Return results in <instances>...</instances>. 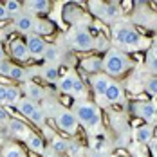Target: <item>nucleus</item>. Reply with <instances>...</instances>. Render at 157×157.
Segmentation results:
<instances>
[{
  "label": "nucleus",
  "mask_w": 157,
  "mask_h": 157,
  "mask_svg": "<svg viewBox=\"0 0 157 157\" xmlns=\"http://www.w3.org/2000/svg\"><path fill=\"white\" fill-rule=\"evenodd\" d=\"M11 54H13V58H16V60L25 62V60L29 58V51H27L25 42H22V40H13V42H11Z\"/></svg>",
  "instance_id": "4468645a"
},
{
  "label": "nucleus",
  "mask_w": 157,
  "mask_h": 157,
  "mask_svg": "<svg viewBox=\"0 0 157 157\" xmlns=\"http://www.w3.org/2000/svg\"><path fill=\"white\" fill-rule=\"evenodd\" d=\"M132 69V62L121 49H109L105 58H103V71L107 76L112 78H121Z\"/></svg>",
  "instance_id": "f03ea898"
},
{
  "label": "nucleus",
  "mask_w": 157,
  "mask_h": 157,
  "mask_svg": "<svg viewBox=\"0 0 157 157\" xmlns=\"http://www.w3.org/2000/svg\"><path fill=\"white\" fill-rule=\"evenodd\" d=\"M34 25H36V18L33 15H18L15 20V27L22 33H27V34H33L34 33Z\"/></svg>",
  "instance_id": "9d476101"
},
{
  "label": "nucleus",
  "mask_w": 157,
  "mask_h": 157,
  "mask_svg": "<svg viewBox=\"0 0 157 157\" xmlns=\"http://www.w3.org/2000/svg\"><path fill=\"white\" fill-rule=\"evenodd\" d=\"M2 157H25V154L18 144L11 143V144H6L2 148Z\"/></svg>",
  "instance_id": "412c9836"
},
{
  "label": "nucleus",
  "mask_w": 157,
  "mask_h": 157,
  "mask_svg": "<svg viewBox=\"0 0 157 157\" xmlns=\"http://www.w3.org/2000/svg\"><path fill=\"white\" fill-rule=\"evenodd\" d=\"M148 51H150V52H152L154 56H157V42H154V44L150 45V49H148Z\"/></svg>",
  "instance_id": "58836bf2"
},
{
  "label": "nucleus",
  "mask_w": 157,
  "mask_h": 157,
  "mask_svg": "<svg viewBox=\"0 0 157 157\" xmlns=\"http://www.w3.org/2000/svg\"><path fill=\"white\" fill-rule=\"evenodd\" d=\"M78 76L72 72H69V74H65L62 78L58 79V87H60V90L65 92V94H72V89H74V85H76V81H78Z\"/></svg>",
  "instance_id": "dca6fc26"
},
{
  "label": "nucleus",
  "mask_w": 157,
  "mask_h": 157,
  "mask_svg": "<svg viewBox=\"0 0 157 157\" xmlns=\"http://www.w3.org/2000/svg\"><path fill=\"white\" fill-rule=\"evenodd\" d=\"M81 67L87 71V72H92V74H99L103 71V58H98V56H90V58H85L81 62Z\"/></svg>",
  "instance_id": "2eb2a0df"
},
{
  "label": "nucleus",
  "mask_w": 157,
  "mask_h": 157,
  "mask_svg": "<svg viewBox=\"0 0 157 157\" xmlns=\"http://www.w3.org/2000/svg\"><path fill=\"white\" fill-rule=\"evenodd\" d=\"M134 137L139 144H148V143L154 139V125L150 123H144V125L137 126L136 132H134Z\"/></svg>",
  "instance_id": "9b49d317"
},
{
  "label": "nucleus",
  "mask_w": 157,
  "mask_h": 157,
  "mask_svg": "<svg viewBox=\"0 0 157 157\" xmlns=\"http://www.w3.org/2000/svg\"><path fill=\"white\" fill-rule=\"evenodd\" d=\"M148 150H150V155L157 157V137H154L152 141L148 143Z\"/></svg>",
  "instance_id": "c9c22d12"
},
{
  "label": "nucleus",
  "mask_w": 157,
  "mask_h": 157,
  "mask_svg": "<svg viewBox=\"0 0 157 157\" xmlns=\"http://www.w3.org/2000/svg\"><path fill=\"white\" fill-rule=\"evenodd\" d=\"M105 7H107V4H101V2H92L90 4V11L98 18H103V20H105Z\"/></svg>",
  "instance_id": "7c9ffc66"
},
{
  "label": "nucleus",
  "mask_w": 157,
  "mask_h": 157,
  "mask_svg": "<svg viewBox=\"0 0 157 157\" xmlns=\"http://www.w3.org/2000/svg\"><path fill=\"white\" fill-rule=\"evenodd\" d=\"M52 31V25L47 24L45 20H36V25H34V33L33 34H49Z\"/></svg>",
  "instance_id": "cd10ccee"
},
{
  "label": "nucleus",
  "mask_w": 157,
  "mask_h": 157,
  "mask_svg": "<svg viewBox=\"0 0 157 157\" xmlns=\"http://www.w3.org/2000/svg\"><path fill=\"white\" fill-rule=\"evenodd\" d=\"M90 157H105V155H103L101 152H92V154H90Z\"/></svg>",
  "instance_id": "a19ab883"
},
{
  "label": "nucleus",
  "mask_w": 157,
  "mask_h": 157,
  "mask_svg": "<svg viewBox=\"0 0 157 157\" xmlns=\"http://www.w3.org/2000/svg\"><path fill=\"white\" fill-rule=\"evenodd\" d=\"M110 81H112V79H110L107 74H94V76L90 78V87H92V90H94L98 96H103L107 92V89H109Z\"/></svg>",
  "instance_id": "f8f14e48"
},
{
  "label": "nucleus",
  "mask_w": 157,
  "mask_h": 157,
  "mask_svg": "<svg viewBox=\"0 0 157 157\" xmlns=\"http://www.w3.org/2000/svg\"><path fill=\"white\" fill-rule=\"evenodd\" d=\"M44 58L49 62V65H52L54 62H58L60 60V49L56 47V45H49L45 47V52H44Z\"/></svg>",
  "instance_id": "5701e85b"
},
{
  "label": "nucleus",
  "mask_w": 157,
  "mask_h": 157,
  "mask_svg": "<svg viewBox=\"0 0 157 157\" xmlns=\"http://www.w3.org/2000/svg\"><path fill=\"white\" fill-rule=\"evenodd\" d=\"M9 78L15 79V81H22V83H25V81H27V72H25L22 67H18V65H13L11 72H9Z\"/></svg>",
  "instance_id": "a878e982"
},
{
  "label": "nucleus",
  "mask_w": 157,
  "mask_h": 157,
  "mask_svg": "<svg viewBox=\"0 0 157 157\" xmlns=\"http://www.w3.org/2000/svg\"><path fill=\"white\" fill-rule=\"evenodd\" d=\"M7 130H9V134H11L13 137H16V139H27L33 134V132H29L27 125H25L24 121H20V119H9Z\"/></svg>",
  "instance_id": "6e6552de"
},
{
  "label": "nucleus",
  "mask_w": 157,
  "mask_h": 157,
  "mask_svg": "<svg viewBox=\"0 0 157 157\" xmlns=\"http://www.w3.org/2000/svg\"><path fill=\"white\" fill-rule=\"evenodd\" d=\"M20 89L18 87H7V98H6V105H18L20 101Z\"/></svg>",
  "instance_id": "393cba45"
},
{
  "label": "nucleus",
  "mask_w": 157,
  "mask_h": 157,
  "mask_svg": "<svg viewBox=\"0 0 157 157\" xmlns=\"http://www.w3.org/2000/svg\"><path fill=\"white\" fill-rule=\"evenodd\" d=\"M54 123L56 126L65 132V134H69V136H74L76 132H78V119H76V116H74V112L72 110H67V109H60L56 112V116H54Z\"/></svg>",
  "instance_id": "39448f33"
},
{
  "label": "nucleus",
  "mask_w": 157,
  "mask_h": 157,
  "mask_svg": "<svg viewBox=\"0 0 157 157\" xmlns=\"http://www.w3.org/2000/svg\"><path fill=\"white\" fill-rule=\"evenodd\" d=\"M51 148H52V152H56V154H65V152L69 150V141H65L62 137H52Z\"/></svg>",
  "instance_id": "b1692460"
},
{
  "label": "nucleus",
  "mask_w": 157,
  "mask_h": 157,
  "mask_svg": "<svg viewBox=\"0 0 157 157\" xmlns=\"http://www.w3.org/2000/svg\"><path fill=\"white\" fill-rule=\"evenodd\" d=\"M112 42L123 49H141L144 45L143 36L128 22H117L112 25Z\"/></svg>",
  "instance_id": "f257e3e1"
},
{
  "label": "nucleus",
  "mask_w": 157,
  "mask_h": 157,
  "mask_svg": "<svg viewBox=\"0 0 157 157\" xmlns=\"http://www.w3.org/2000/svg\"><path fill=\"white\" fill-rule=\"evenodd\" d=\"M69 44H71V47L78 49V51H92L94 38L85 27H74L69 34Z\"/></svg>",
  "instance_id": "20e7f679"
},
{
  "label": "nucleus",
  "mask_w": 157,
  "mask_h": 157,
  "mask_svg": "<svg viewBox=\"0 0 157 157\" xmlns=\"http://www.w3.org/2000/svg\"><path fill=\"white\" fill-rule=\"evenodd\" d=\"M103 98L107 99V103H123V101H125V90H123V87H121L119 83L110 81L109 89H107V92L103 94Z\"/></svg>",
  "instance_id": "1a4fd4ad"
},
{
  "label": "nucleus",
  "mask_w": 157,
  "mask_h": 157,
  "mask_svg": "<svg viewBox=\"0 0 157 157\" xmlns=\"http://www.w3.org/2000/svg\"><path fill=\"white\" fill-rule=\"evenodd\" d=\"M130 112H132L136 117L148 121L150 125H155V121H157V103H154V101L132 103V105H130Z\"/></svg>",
  "instance_id": "423d86ee"
},
{
  "label": "nucleus",
  "mask_w": 157,
  "mask_h": 157,
  "mask_svg": "<svg viewBox=\"0 0 157 157\" xmlns=\"http://www.w3.org/2000/svg\"><path fill=\"white\" fill-rule=\"evenodd\" d=\"M29 119H31L36 126H44V123H45V112H44V109H40V107H38L36 112L33 114Z\"/></svg>",
  "instance_id": "c756f323"
},
{
  "label": "nucleus",
  "mask_w": 157,
  "mask_h": 157,
  "mask_svg": "<svg viewBox=\"0 0 157 157\" xmlns=\"http://www.w3.org/2000/svg\"><path fill=\"white\" fill-rule=\"evenodd\" d=\"M9 119H11V117H9V112L6 110V107L0 105V125H7Z\"/></svg>",
  "instance_id": "f704fd0d"
},
{
  "label": "nucleus",
  "mask_w": 157,
  "mask_h": 157,
  "mask_svg": "<svg viewBox=\"0 0 157 157\" xmlns=\"http://www.w3.org/2000/svg\"><path fill=\"white\" fill-rule=\"evenodd\" d=\"M74 98H81V96H85V85H83V81L78 79L76 81V85H74V89H72V94Z\"/></svg>",
  "instance_id": "473e14b6"
},
{
  "label": "nucleus",
  "mask_w": 157,
  "mask_h": 157,
  "mask_svg": "<svg viewBox=\"0 0 157 157\" xmlns=\"http://www.w3.org/2000/svg\"><path fill=\"white\" fill-rule=\"evenodd\" d=\"M4 60H6V52H4V49L0 47V63L4 62Z\"/></svg>",
  "instance_id": "ea45409f"
},
{
  "label": "nucleus",
  "mask_w": 157,
  "mask_h": 157,
  "mask_svg": "<svg viewBox=\"0 0 157 157\" xmlns=\"http://www.w3.org/2000/svg\"><path fill=\"white\" fill-rule=\"evenodd\" d=\"M121 16V6L116 2H110L105 7V22H116Z\"/></svg>",
  "instance_id": "6ab92c4d"
},
{
  "label": "nucleus",
  "mask_w": 157,
  "mask_h": 157,
  "mask_svg": "<svg viewBox=\"0 0 157 157\" xmlns=\"http://www.w3.org/2000/svg\"><path fill=\"white\" fill-rule=\"evenodd\" d=\"M25 7H27L29 13H47L51 9V2H47V0H31V2L25 4Z\"/></svg>",
  "instance_id": "a211bd4d"
},
{
  "label": "nucleus",
  "mask_w": 157,
  "mask_h": 157,
  "mask_svg": "<svg viewBox=\"0 0 157 157\" xmlns=\"http://www.w3.org/2000/svg\"><path fill=\"white\" fill-rule=\"evenodd\" d=\"M25 143H27L29 150H33V152H38V154H44V139H42L40 136L31 134V136L25 139Z\"/></svg>",
  "instance_id": "aec40b11"
},
{
  "label": "nucleus",
  "mask_w": 157,
  "mask_h": 157,
  "mask_svg": "<svg viewBox=\"0 0 157 157\" xmlns=\"http://www.w3.org/2000/svg\"><path fill=\"white\" fill-rule=\"evenodd\" d=\"M74 116L78 119V123L85 126L87 130H94L101 125V114L98 105L89 101V99H79L74 105Z\"/></svg>",
  "instance_id": "7ed1b4c3"
},
{
  "label": "nucleus",
  "mask_w": 157,
  "mask_h": 157,
  "mask_svg": "<svg viewBox=\"0 0 157 157\" xmlns=\"http://www.w3.org/2000/svg\"><path fill=\"white\" fill-rule=\"evenodd\" d=\"M25 45H27V51H29V56H33V58H42L44 52H45V47H47L44 38H40L38 34H27Z\"/></svg>",
  "instance_id": "0eeeda50"
},
{
  "label": "nucleus",
  "mask_w": 157,
  "mask_h": 157,
  "mask_svg": "<svg viewBox=\"0 0 157 157\" xmlns=\"http://www.w3.org/2000/svg\"><path fill=\"white\" fill-rule=\"evenodd\" d=\"M146 71L157 76V56H154L150 51H148V54H146Z\"/></svg>",
  "instance_id": "c85d7f7f"
},
{
  "label": "nucleus",
  "mask_w": 157,
  "mask_h": 157,
  "mask_svg": "<svg viewBox=\"0 0 157 157\" xmlns=\"http://www.w3.org/2000/svg\"><path fill=\"white\" fill-rule=\"evenodd\" d=\"M4 7H6L7 15H20V11H22V4L18 0H7L4 4Z\"/></svg>",
  "instance_id": "bb28decb"
},
{
  "label": "nucleus",
  "mask_w": 157,
  "mask_h": 157,
  "mask_svg": "<svg viewBox=\"0 0 157 157\" xmlns=\"http://www.w3.org/2000/svg\"><path fill=\"white\" fill-rule=\"evenodd\" d=\"M24 92H25V96H27V99H31V101H34V103L45 98V90H44L40 85L33 83V81H25V83H24Z\"/></svg>",
  "instance_id": "ddd939ff"
},
{
  "label": "nucleus",
  "mask_w": 157,
  "mask_h": 157,
  "mask_svg": "<svg viewBox=\"0 0 157 157\" xmlns=\"http://www.w3.org/2000/svg\"><path fill=\"white\" fill-rule=\"evenodd\" d=\"M42 76L47 79V81L54 83V81H58V78H60V69L56 65H45L44 71H42Z\"/></svg>",
  "instance_id": "4be33fe9"
},
{
  "label": "nucleus",
  "mask_w": 157,
  "mask_h": 157,
  "mask_svg": "<svg viewBox=\"0 0 157 157\" xmlns=\"http://www.w3.org/2000/svg\"><path fill=\"white\" fill-rule=\"evenodd\" d=\"M7 11H6V7H4V4H0V22L2 20H7Z\"/></svg>",
  "instance_id": "4c0bfd02"
},
{
  "label": "nucleus",
  "mask_w": 157,
  "mask_h": 157,
  "mask_svg": "<svg viewBox=\"0 0 157 157\" xmlns=\"http://www.w3.org/2000/svg\"><path fill=\"white\" fill-rule=\"evenodd\" d=\"M7 98V85H0V105H6Z\"/></svg>",
  "instance_id": "e433bc0d"
},
{
  "label": "nucleus",
  "mask_w": 157,
  "mask_h": 157,
  "mask_svg": "<svg viewBox=\"0 0 157 157\" xmlns=\"http://www.w3.org/2000/svg\"><path fill=\"white\" fill-rule=\"evenodd\" d=\"M11 69H13V63H9L7 60H4V62L0 63V74H2V76H7V78H9Z\"/></svg>",
  "instance_id": "72a5a7b5"
},
{
  "label": "nucleus",
  "mask_w": 157,
  "mask_h": 157,
  "mask_svg": "<svg viewBox=\"0 0 157 157\" xmlns=\"http://www.w3.org/2000/svg\"><path fill=\"white\" fill-rule=\"evenodd\" d=\"M16 109H18V112H20L22 116H25V117H31L33 114L36 112V109H38V105H36L34 101H31V99L24 98V99H20V101H18Z\"/></svg>",
  "instance_id": "f3484780"
},
{
  "label": "nucleus",
  "mask_w": 157,
  "mask_h": 157,
  "mask_svg": "<svg viewBox=\"0 0 157 157\" xmlns=\"http://www.w3.org/2000/svg\"><path fill=\"white\" fill-rule=\"evenodd\" d=\"M144 90L150 96H157V76L154 78H148L144 81Z\"/></svg>",
  "instance_id": "2f4dec72"
}]
</instances>
